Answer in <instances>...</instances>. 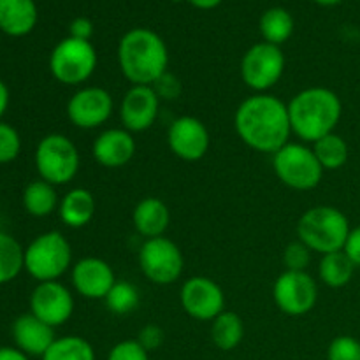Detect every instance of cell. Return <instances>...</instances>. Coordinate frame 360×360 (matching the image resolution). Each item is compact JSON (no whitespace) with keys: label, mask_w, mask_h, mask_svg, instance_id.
Wrapping results in <instances>:
<instances>
[{"label":"cell","mask_w":360,"mask_h":360,"mask_svg":"<svg viewBox=\"0 0 360 360\" xmlns=\"http://www.w3.org/2000/svg\"><path fill=\"white\" fill-rule=\"evenodd\" d=\"M239 139L259 153L274 155L290 143L288 105L271 94H255L239 104L234 115Z\"/></svg>","instance_id":"cell-1"},{"label":"cell","mask_w":360,"mask_h":360,"mask_svg":"<svg viewBox=\"0 0 360 360\" xmlns=\"http://www.w3.org/2000/svg\"><path fill=\"white\" fill-rule=\"evenodd\" d=\"M287 105L292 134L306 144L333 134L343 116L341 98L336 91L323 86L301 90Z\"/></svg>","instance_id":"cell-2"},{"label":"cell","mask_w":360,"mask_h":360,"mask_svg":"<svg viewBox=\"0 0 360 360\" xmlns=\"http://www.w3.org/2000/svg\"><path fill=\"white\" fill-rule=\"evenodd\" d=\"M118 65L132 86H151L162 74L167 72V46L157 32L144 27L132 28L120 39Z\"/></svg>","instance_id":"cell-3"},{"label":"cell","mask_w":360,"mask_h":360,"mask_svg":"<svg viewBox=\"0 0 360 360\" xmlns=\"http://www.w3.org/2000/svg\"><path fill=\"white\" fill-rule=\"evenodd\" d=\"M350 231L347 214L334 206L311 207L297 221L299 241L320 255L341 252Z\"/></svg>","instance_id":"cell-4"},{"label":"cell","mask_w":360,"mask_h":360,"mask_svg":"<svg viewBox=\"0 0 360 360\" xmlns=\"http://www.w3.org/2000/svg\"><path fill=\"white\" fill-rule=\"evenodd\" d=\"M72 267V246L58 231L39 234L25 248V271L37 283L58 281Z\"/></svg>","instance_id":"cell-5"},{"label":"cell","mask_w":360,"mask_h":360,"mask_svg":"<svg viewBox=\"0 0 360 360\" xmlns=\"http://www.w3.org/2000/svg\"><path fill=\"white\" fill-rule=\"evenodd\" d=\"M39 178L62 186L72 181L79 172L81 157L76 144L63 134H48L39 141L34 155Z\"/></svg>","instance_id":"cell-6"},{"label":"cell","mask_w":360,"mask_h":360,"mask_svg":"<svg viewBox=\"0 0 360 360\" xmlns=\"http://www.w3.org/2000/svg\"><path fill=\"white\" fill-rule=\"evenodd\" d=\"M273 169L285 186L297 192L316 188L323 178V167L306 143H287L273 155Z\"/></svg>","instance_id":"cell-7"},{"label":"cell","mask_w":360,"mask_h":360,"mask_svg":"<svg viewBox=\"0 0 360 360\" xmlns=\"http://www.w3.org/2000/svg\"><path fill=\"white\" fill-rule=\"evenodd\" d=\"M97 63V49L91 41L65 37L49 55V72L65 86H81L94 76Z\"/></svg>","instance_id":"cell-8"},{"label":"cell","mask_w":360,"mask_h":360,"mask_svg":"<svg viewBox=\"0 0 360 360\" xmlns=\"http://www.w3.org/2000/svg\"><path fill=\"white\" fill-rule=\"evenodd\" d=\"M285 72V55L280 46L257 42L243 55L241 77L255 94H267Z\"/></svg>","instance_id":"cell-9"},{"label":"cell","mask_w":360,"mask_h":360,"mask_svg":"<svg viewBox=\"0 0 360 360\" xmlns=\"http://www.w3.org/2000/svg\"><path fill=\"white\" fill-rule=\"evenodd\" d=\"M139 267L155 285H172L181 278L185 259L174 241L165 236L146 239L139 250Z\"/></svg>","instance_id":"cell-10"},{"label":"cell","mask_w":360,"mask_h":360,"mask_svg":"<svg viewBox=\"0 0 360 360\" xmlns=\"http://www.w3.org/2000/svg\"><path fill=\"white\" fill-rule=\"evenodd\" d=\"M273 299L285 315L302 316L315 308L319 301V285L306 271H285L274 281Z\"/></svg>","instance_id":"cell-11"},{"label":"cell","mask_w":360,"mask_h":360,"mask_svg":"<svg viewBox=\"0 0 360 360\" xmlns=\"http://www.w3.org/2000/svg\"><path fill=\"white\" fill-rule=\"evenodd\" d=\"M115 111L111 94L101 86H83L67 102V118L81 130L105 125Z\"/></svg>","instance_id":"cell-12"},{"label":"cell","mask_w":360,"mask_h":360,"mask_svg":"<svg viewBox=\"0 0 360 360\" xmlns=\"http://www.w3.org/2000/svg\"><path fill=\"white\" fill-rule=\"evenodd\" d=\"M179 302L185 313L199 322H213L225 311L224 288L207 276H192L181 285Z\"/></svg>","instance_id":"cell-13"},{"label":"cell","mask_w":360,"mask_h":360,"mask_svg":"<svg viewBox=\"0 0 360 360\" xmlns=\"http://www.w3.org/2000/svg\"><path fill=\"white\" fill-rule=\"evenodd\" d=\"M30 313L51 326L53 329L63 326L74 313V295L60 281H42L32 290Z\"/></svg>","instance_id":"cell-14"},{"label":"cell","mask_w":360,"mask_h":360,"mask_svg":"<svg viewBox=\"0 0 360 360\" xmlns=\"http://www.w3.org/2000/svg\"><path fill=\"white\" fill-rule=\"evenodd\" d=\"M167 144L181 160L197 162L210 151V130L195 116H179L169 125Z\"/></svg>","instance_id":"cell-15"},{"label":"cell","mask_w":360,"mask_h":360,"mask_svg":"<svg viewBox=\"0 0 360 360\" xmlns=\"http://www.w3.org/2000/svg\"><path fill=\"white\" fill-rule=\"evenodd\" d=\"M120 120L129 132H144L155 125L160 112V98L153 86L134 84L120 102Z\"/></svg>","instance_id":"cell-16"},{"label":"cell","mask_w":360,"mask_h":360,"mask_svg":"<svg viewBox=\"0 0 360 360\" xmlns=\"http://www.w3.org/2000/svg\"><path fill=\"white\" fill-rule=\"evenodd\" d=\"M70 281L76 294H79L81 297L104 301L112 285L116 283V276L112 267L105 260L98 257H84L70 267Z\"/></svg>","instance_id":"cell-17"},{"label":"cell","mask_w":360,"mask_h":360,"mask_svg":"<svg viewBox=\"0 0 360 360\" xmlns=\"http://www.w3.org/2000/svg\"><path fill=\"white\" fill-rule=\"evenodd\" d=\"M137 150L132 132L127 129H108L97 136L91 144L95 160L108 169L125 167L134 158Z\"/></svg>","instance_id":"cell-18"},{"label":"cell","mask_w":360,"mask_h":360,"mask_svg":"<svg viewBox=\"0 0 360 360\" xmlns=\"http://www.w3.org/2000/svg\"><path fill=\"white\" fill-rule=\"evenodd\" d=\"M55 329L32 313L20 315L13 323L14 347L20 348L28 357H42L55 343Z\"/></svg>","instance_id":"cell-19"},{"label":"cell","mask_w":360,"mask_h":360,"mask_svg":"<svg viewBox=\"0 0 360 360\" xmlns=\"http://www.w3.org/2000/svg\"><path fill=\"white\" fill-rule=\"evenodd\" d=\"M132 224L137 234L146 239L160 238L171 224V211L158 197H144L132 211Z\"/></svg>","instance_id":"cell-20"},{"label":"cell","mask_w":360,"mask_h":360,"mask_svg":"<svg viewBox=\"0 0 360 360\" xmlns=\"http://www.w3.org/2000/svg\"><path fill=\"white\" fill-rule=\"evenodd\" d=\"M37 20L35 0H0V30L6 35H28L37 25Z\"/></svg>","instance_id":"cell-21"},{"label":"cell","mask_w":360,"mask_h":360,"mask_svg":"<svg viewBox=\"0 0 360 360\" xmlns=\"http://www.w3.org/2000/svg\"><path fill=\"white\" fill-rule=\"evenodd\" d=\"M97 213V200L86 188H72L60 199L58 214L69 229H83L94 220Z\"/></svg>","instance_id":"cell-22"},{"label":"cell","mask_w":360,"mask_h":360,"mask_svg":"<svg viewBox=\"0 0 360 360\" xmlns=\"http://www.w3.org/2000/svg\"><path fill=\"white\" fill-rule=\"evenodd\" d=\"M21 202H23L25 211L30 217L44 218L55 213L58 210V193H56V186L51 183L44 181V179H34L28 183L21 195Z\"/></svg>","instance_id":"cell-23"},{"label":"cell","mask_w":360,"mask_h":360,"mask_svg":"<svg viewBox=\"0 0 360 360\" xmlns=\"http://www.w3.org/2000/svg\"><path fill=\"white\" fill-rule=\"evenodd\" d=\"M245 338V323L234 311H224L211 322V340L221 352H232Z\"/></svg>","instance_id":"cell-24"},{"label":"cell","mask_w":360,"mask_h":360,"mask_svg":"<svg viewBox=\"0 0 360 360\" xmlns=\"http://www.w3.org/2000/svg\"><path fill=\"white\" fill-rule=\"evenodd\" d=\"M294 16L283 7H271L264 11L259 21V30L264 42L281 46L294 34Z\"/></svg>","instance_id":"cell-25"},{"label":"cell","mask_w":360,"mask_h":360,"mask_svg":"<svg viewBox=\"0 0 360 360\" xmlns=\"http://www.w3.org/2000/svg\"><path fill=\"white\" fill-rule=\"evenodd\" d=\"M355 273V264L348 259L347 253L333 252L322 255L319 264V276L323 285L330 288H341L350 283Z\"/></svg>","instance_id":"cell-26"},{"label":"cell","mask_w":360,"mask_h":360,"mask_svg":"<svg viewBox=\"0 0 360 360\" xmlns=\"http://www.w3.org/2000/svg\"><path fill=\"white\" fill-rule=\"evenodd\" d=\"M25 269V248L14 236L0 231V285H7Z\"/></svg>","instance_id":"cell-27"},{"label":"cell","mask_w":360,"mask_h":360,"mask_svg":"<svg viewBox=\"0 0 360 360\" xmlns=\"http://www.w3.org/2000/svg\"><path fill=\"white\" fill-rule=\"evenodd\" d=\"M311 148L315 157L319 158L320 165L323 167V171H338V169H341L347 164L348 157H350L348 143L336 132L329 134V136L313 143Z\"/></svg>","instance_id":"cell-28"},{"label":"cell","mask_w":360,"mask_h":360,"mask_svg":"<svg viewBox=\"0 0 360 360\" xmlns=\"http://www.w3.org/2000/svg\"><path fill=\"white\" fill-rule=\"evenodd\" d=\"M41 360H95V350L84 338L72 334L56 338Z\"/></svg>","instance_id":"cell-29"},{"label":"cell","mask_w":360,"mask_h":360,"mask_svg":"<svg viewBox=\"0 0 360 360\" xmlns=\"http://www.w3.org/2000/svg\"><path fill=\"white\" fill-rule=\"evenodd\" d=\"M105 306L111 313L116 315H129V313L136 311L137 306L141 302V294L137 287L130 281H118L112 285L109 294L104 299Z\"/></svg>","instance_id":"cell-30"},{"label":"cell","mask_w":360,"mask_h":360,"mask_svg":"<svg viewBox=\"0 0 360 360\" xmlns=\"http://www.w3.org/2000/svg\"><path fill=\"white\" fill-rule=\"evenodd\" d=\"M21 151L20 132L13 125L0 122V164H11Z\"/></svg>","instance_id":"cell-31"},{"label":"cell","mask_w":360,"mask_h":360,"mask_svg":"<svg viewBox=\"0 0 360 360\" xmlns=\"http://www.w3.org/2000/svg\"><path fill=\"white\" fill-rule=\"evenodd\" d=\"M327 360H360V341L354 336H338L327 348Z\"/></svg>","instance_id":"cell-32"},{"label":"cell","mask_w":360,"mask_h":360,"mask_svg":"<svg viewBox=\"0 0 360 360\" xmlns=\"http://www.w3.org/2000/svg\"><path fill=\"white\" fill-rule=\"evenodd\" d=\"M311 250L301 243L297 241L290 243V245L285 248L283 252V264L287 267V271H306L308 269L309 262H311Z\"/></svg>","instance_id":"cell-33"},{"label":"cell","mask_w":360,"mask_h":360,"mask_svg":"<svg viewBox=\"0 0 360 360\" xmlns=\"http://www.w3.org/2000/svg\"><path fill=\"white\" fill-rule=\"evenodd\" d=\"M105 360H150V352L144 350L137 340H125L109 350Z\"/></svg>","instance_id":"cell-34"},{"label":"cell","mask_w":360,"mask_h":360,"mask_svg":"<svg viewBox=\"0 0 360 360\" xmlns=\"http://www.w3.org/2000/svg\"><path fill=\"white\" fill-rule=\"evenodd\" d=\"M151 86H153V90L157 91L160 101L162 98H164V101H174V98L179 97V94H181L183 90L181 81H179L174 74L169 72V70L165 74H162V76L158 77Z\"/></svg>","instance_id":"cell-35"},{"label":"cell","mask_w":360,"mask_h":360,"mask_svg":"<svg viewBox=\"0 0 360 360\" xmlns=\"http://www.w3.org/2000/svg\"><path fill=\"white\" fill-rule=\"evenodd\" d=\"M137 343L144 348L146 352H155L164 345L165 341V333L160 326L157 323H148L137 334Z\"/></svg>","instance_id":"cell-36"},{"label":"cell","mask_w":360,"mask_h":360,"mask_svg":"<svg viewBox=\"0 0 360 360\" xmlns=\"http://www.w3.org/2000/svg\"><path fill=\"white\" fill-rule=\"evenodd\" d=\"M94 35V23L90 18H74L69 25V37L81 39V41H90Z\"/></svg>","instance_id":"cell-37"},{"label":"cell","mask_w":360,"mask_h":360,"mask_svg":"<svg viewBox=\"0 0 360 360\" xmlns=\"http://www.w3.org/2000/svg\"><path fill=\"white\" fill-rule=\"evenodd\" d=\"M343 252L355 264V267H360V227L352 229L343 246Z\"/></svg>","instance_id":"cell-38"},{"label":"cell","mask_w":360,"mask_h":360,"mask_svg":"<svg viewBox=\"0 0 360 360\" xmlns=\"http://www.w3.org/2000/svg\"><path fill=\"white\" fill-rule=\"evenodd\" d=\"M0 360H30V357L16 347H0Z\"/></svg>","instance_id":"cell-39"},{"label":"cell","mask_w":360,"mask_h":360,"mask_svg":"<svg viewBox=\"0 0 360 360\" xmlns=\"http://www.w3.org/2000/svg\"><path fill=\"white\" fill-rule=\"evenodd\" d=\"M9 101H11L9 88H7V84L0 79V122H2V116L6 115L7 108H9Z\"/></svg>","instance_id":"cell-40"},{"label":"cell","mask_w":360,"mask_h":360,"mask_svg":"<svg viewBox=\"0 0 360 360\" xmlns=\"http://www.w3.org/2000/svg\"><path fill=\"white\" fill-rule=\"evenodd\" d=\"M186 2H188L190 6L197 7V9L210 11V9H214V7L220 6L221 0H186Z\"/></svg>","instance_id":"cell-41"},{"label":"cell","mask_w":360,"mask_h":360,"mask_svg":"<svg viewBox=\"0 0 360 360\" xmlns=\"http://www.w3.org/2000/svg\"><path fill=\"white\" fill-rule=\"evenodd\" d=\"M315 2L323 7H333V6H338L340 2H343V0H315Z\"/></svg>","instance_id":"cell-42"},{"label":"cell","mask_w":360,"mask_h":360,"mask_svg":"<svg viewBox=\"0 0 360 360\" xmlns=\"http://www.w3.org/2000/svg\"><path fill=\"white\" fill-rule=\"evenodd\" d=\"M174 2H179V0H174Z\"/></svg>","instance_id":"cell-43"}]
</instances>
